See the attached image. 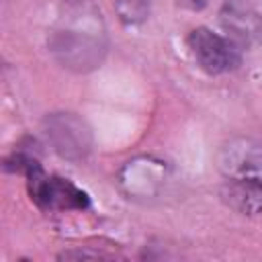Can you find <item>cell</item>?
I'll return each mask as SVG.
<instances>
[{"label": "cell", "instance_id": "5b68a950", "mask_svg": "<svg viewBox=\"0 0 262 262\" xmlns=\"http://www.w3.org/2000/svg\"><path fill=\"white\" fill-rule=\"evenodd\" d=\"M31 196L47 209H84L88 205L86 192L76 188L72 182L57 178V176H45L41 166L35 162L27 170Z\"/></svg>", "mask_w": 262, "mask_h": 262}, {"label": "cell", "instance_id": "277c9868", "mask_svg": "<svg viewBox=\"0 0 262 262\" xmlns=\"http://www.w3.org/2000/svg\"><path fill=\"white\" fill-rule=\"evenodd\" d=\"M188 45L196 63L209 74H225L239 66V45L207 27L194 29L188 35Z\"/></svg>", "mask_w": 262, "mask_h": 262}, {"label": "cell", "instance_id": "7a4b0ae2", "mask_svg": "<svg viewBox=\"0 0 262 262\" xmlns=\"http://www.w3.org/2000/svg\"><path fill=\"white\" fill-rule=\"evenodd\" d=\"M43 133L53 151L63 160L80 162L92 151V129L76 113H49L43 119Z\"/></svg>", "mask_w": 262, "mask_h": 262}, {"label": "cell", "instance_id": "8992f818", "mask_svg": "<svg viewBox=\"0 0 262 262\" xmlns=\"http://www.w3.org/2000/svg\"><path fill=\"white\" fill-rule=\"evenodd\" d=\"M121 186L129 199H149L158 196L166 182V164L154 158H137L127 162L121 170Z\"/></svg>", "mask_w": 262, "mask_h": 262}, {"label": "cell", "instance_id": "3957f363", "mask_svg": "<svg viewBox=\"0 0 262 262\" xmlns=\"http://www.w3.org/2000/svg\"><path fill=\"white\" fill-rule=\"evenodd\" d=\"M217 168L227 180L262 188V139L248 135L227 139L219 147Z\"/></svg>", "mask_w": 262, "mask_h": 262}, {"label": "cell", "instance_id": "9c48e42d", "mask_svg": "<svg viewBox=\"0 0 262 262\" xmlns=\"http://www.w3.org/2000/svg\"><path fill=\"white\" fill-rule=\"evenodd\" d=\"M117 12L125 23H141L149 14L147 0H117Z\"/></svg>", "mask_w": 262, "mask_h": 262}, {"label": "cell", "instance_id": "52a82bcc", "mask_svg": "<svg viewBox=\"0 0 262 262\" xmlns=\"http://www.w3.org/2000/svg\"><path fill=\"white\" fill-rule=\"evenodd\" d=\"M219 20L233 43H252L262 33V18L246 0H227L221 6Z\"/></svg>", "mask_w": 262, "mask_h": 262}, {"label": "cell", "instance_id": "30bf717a", "mask_svg": "<svg viewBox=\"0 0 262 262\" xmlns=\"http://www.w3.org/2000/svg\"><path fill=\"white\" fill-rule=\"evenodd\" d=\"M184 6H188V8H203L205 4H207V0H180Z\"/></svg>", "mask_w": 262, "mask_h": 262}, {"label": "cell", "instance_id": "ba28073f", "mask_svg": "<svg viewBox=\"0 0 262 262\" xmlns=\"http://www.w3.org/2000/svg\"><path fill=\"white\" fill-rule=\"evenodd\" d=\"M229 182V190H227V201L242 213H256L262 209V188L244 184V182Z\"/></svg>", "mask_w": 262, "mask_h": 262}, {"label": "cell", "instance_id": "6da1fadb", "mask_svg": "<svg viewBox=\"0 0 262 262\" xmlns=\"http://www.w3.org/2000/svg\"><path fill=\"white\" fill-rule=\"evenodd\" d=\"M106 47L100 12L84 4L72 6L49 35V51L55 61L76 74L96 70L106 55Z\"/></svg>", "mask_w": 262, "mask_h": 262}]
</instances>
